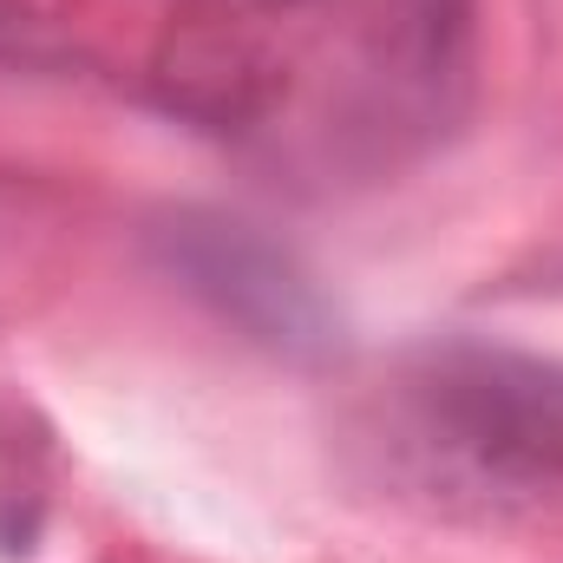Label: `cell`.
<instances>
[{
    "mask_svg": "<svg viewBox=\"0 0 563 563\" xmlns=\"http://www.w3.org/2000/svg\"><path fill=\"white\" fill-rule=\"evenodd\" d=\"M151 250L177 276V288H190L217 321H230L256 347L288 361H314L334 347V308L321 301V288L282 243L250 230L243 217L177 210L170 223L151 230Z\"/></svg>",
    "mask_w": 563,
    "mask_h": 563,
    "instance_id": "obj_2",
    "label": "cell"
},
{
    "mask_svg": "<svg viewBox=\"0 0 563 563\" xmlns=\"http://www.w3.org/2000/svg\"><path fill=\"white\" fill-rule=\"evenodd\" d=\"M387 445L439 492H563V361L498 341L420 347L387 380Z\"/></svg>",
    "mask_w": 563,
    "mask_h": 563,
    "instance_id": "obj_1",
    "label": "cell"
},
{
    "mask_svg": "<svg viewBox=\"0 0 563 563\" xmlns=\"http://www.w3.org/2000/svg\"><path fill=\"white\" fill-rule=\"evenodd\" d=\"M472 0H367L354 33V99L367 132L407 139L432 132L465 86Z\"/></svg>",
    "mask_w": 563,
    "mask_h": 563,
    "instance_id": "obj_3",
    "label": "cell"
},
{
    "mask_svg": "<svg viewBox=\"0 0 563 563\" xmlns=\"http://www.w3.org/2000/svg\"><path fill=\"white\" fill-rule=\"evenodd\" d=\"M46 53H53L46 26H40L20 0H0V59H7V66H33V59H46Z\"/></svg>",
    "mask_w": 563,
    "mask_h": 563,
    "instance_id": "obj_5",
    "label": "cell"
},
{
    "mask_svg": "<svg viewBox=\"0 0 563 563\" xmlns=\"http://www.w3.org/2000/svg\"><path fill=\"white\" fill-rule=\"evenodd\" d=\"M46 518V439L20 407H0V558H26Z\"/></svg>",
    "mask_w": 563,
    "mask_h": 563,
    "instance_id": "obj_4",
    "label": "cell"
}]
</instances>
